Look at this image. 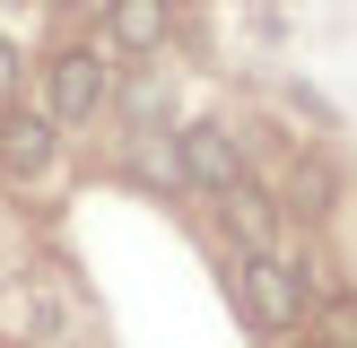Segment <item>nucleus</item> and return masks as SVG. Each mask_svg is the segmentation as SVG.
<instances>
[{
	"instance_id": "obj_1",
	"label": "nucleus",
	"mask_w": 357,
	"mask_h": 348,
	"mask_svg": "<svg viewBox=\"0 0 357 348\" xmlns=\"http://www.w3.org/2000/svg\"><path fill=\"white\" fill-rule=\"evenodd\" d=\"M236 305H244L253 331H296L305 305H314V270H296L279 253H244L236 261Z\"/></svg>"
},
{
	"instance_id": "obj_2",
	"label": "nucleus",
	"mask_w": 357,
	"mask_h": 348,
	"mask_svg": "<svg viewBox=\"0 0 357 348\" xmlns=\"http://www.w3.org/2000/svg\"><path fill=\"white\" fill-rule=\"evenodd\" d=\"M105 96H114V70H105L96 44L52 52V70H44V113H52V122H96Z\"/></svg>"
},
{
	"instance_id": "obj_3",
	"label": "nucleus",
	"mask_w": 357,
	"mask_h": 348,
	"mask_svg": "<svg viewBox=\"0 0 357 348\" xmlns=\"http://www.w3.org/2000/svg\"><path fill=\"white\" fill-rule=\"evenodd\" d=\"M52 157H61V122L9 104V113H0V174H9V183H44Z\"/></svg>"
},
{
	"instance_id": "obj_4",
	"label": "nucleus",
	"mask_w": 357,
	"mask_h": 348,
	"mask_svg": "<svg viewBox=\"0 0 357 348\" xmlns=\"http://www.w3.org/2000/svg\"><path fill=\"white\" fill-rule=\"evenodd\" d=\"M174 166H183V183H201V191H236V183H244V148L218 131V122L174 131Z\"/></svg>"
},
{
	"instance_id": "obj_5",
	"label": "nucleus",
	"mask_w": 357,
	"mask_h": 348,
	"mask_svg": "<svg viewBox=\"0 0 357 348\" xmlns=\"http://www.w3.org/2000/svg\"><path fill=\"white\" fill-rule=\"evenodd\" d=\"M174 35V0H105V44L114 52H157Z\"/></svg>"
},
{
	"instance_id": "obj_6",
	"label": "nucleus",
	"mask_w": 357,
	"mask_h": 348,
	"mask_svg": "<svg viewBox=\"0 0 357 348\" xmlns=\"http://www.w3.org/2000/svg\"><path fill=\"white\" fill-rule=\"evenodd\" d=\"M218 200H227V235H236L244 253H271V235H279V200L271 191L236 183V191H218Z\"/></svg>"
},
{
	"instance_id": "obj_7",
	"label": "nucleus",
	"mask_w": 357,
	"mask_h": 348,
	"mask_svg": "<svg viewBox=\"0 0 357 348\" xmlns=\"http://www.w3.org/2000/svg\"><path fill=\"white\" fill-rule=\"evenodd\" d=\"M17 79H26V61H17V44H9V35H0V113H9V104H17Z\"/></svg>"
}]
</instances>
